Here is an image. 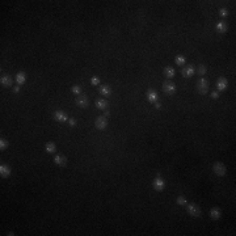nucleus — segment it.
I'll use <instances>...</instances> for the list:
<instances>
[{
    "label": "nucleus",
    "instance_id": "nucleus-1",
    "mask_svg": "<svg viewBox=\"0 0 236 236\" xmlns=\"http://www.w3.org/2000/svg\"><path fill=\"white\" fill-rule=\"evenodd\" d=\"M197 91H198L201 95H206L208 92V81L205 78H201L197 81Z\"/></svg>",
    "mask_w": 236,
    "mask_h": 236
},
{
    "label": "nucleus",
    "instance_id": "nucleus-2",
    "mask_svg": "<svg viewBox=\"0 0 236 236\" xmlns=\"http://www.w3.org/2000/svg\"><path fill=\"white\" fill-rule=\"evenodd\" d=\"M186 211L190 217H194V218H198L201 215V208L198 205L195 204H188L186 205Z\"/></svg>",
    "mask_w": 236,
    "mask_h": 236
},
{
    "label": "nucleus",
    "instance_id": "nucleus-3",
    "mask_svg": "<svg viewBox=\"0 0 236 236\" xmlns=\"http://www.w3.org/2000/svg\"><path fill=\"white\" fill-rule=\"evenodd\" d=\"M212 171L215 174H218V176H224L227 172V168L226 165H224L223 163L221 161H217V163H214V165H212Z\"/></svg>",
    "mask_w": 236,
    "mask_h": 236
},
{
    "label": "nucleus",
    "instance_id": "nucleus-4",
    "mask_svg": "<svg viewBox=\"0 0 236 236\" xmlns=\"http://www.w3.org/2000/svg\"><path fill=\"white\" fill-rule=\"evenodd\" d=\"M163 91L167 93V95H174L176 92V84L172 83L171 80H167L163 83Z\"/></svg>",
    "mask_w": 236,
    "mask_h": 236
},
{
    "label": "nucleus",
    "instance_id": "nucleus-5",
    "mask_svg": "<svg viewBox=\"0 0 236 236\" xmlns=\"http://www.w3.org/2000/svg\"><path fill=\"white\" fill-rule=\"evenodd\" d=\"M152 188L156 191H163L164 188H165V181H164L160 176H157L155 180L152 181Z\"/></svg>",
    "mask_w": 236,
    "mask_h": 236
},
{
    "label": "nucleus",
    "instance_id": "nucleus-6",
    "mask_svg": "<svg viewBox=\"0 0 236 236\" xmlns=\"http://www.w3.org/2000/svg\"><path fill=\"white\" fill-rule=\"evenodd\" d=\"M95 126H96V129L97 130H105L106 129V126H108V121L105 117H97L96 121H95Z\"/></svg>",
    "mask_w": 236,
    "mask_h": 236
},
{
    "label": "nucleus",
    "instance_id": "nucleus-7",
    "mask_svg": "<svg viewBox=\"0 0 236 236\" xmlns=\"http://www.w3.org/2000/svg\"><path fill=\"white\" fill-rule=\"evenodd\" d=\"M227 87H228V80L226 78H219L217 80V88H218V92H223V91H226L227 89Z\"/></svg>",
    "mask_w": 236,
    "mask_h": 236
},
{
    "label": "nucleus",
    "instance_id": "nucleus-8",
    "mask_svg": "<svg viewBox=\"0 0 236 236\" xmlns=\"http://www.w3.org/2000/svg\"><path fill=\"white\" fill-rule=\"evenodd\" d=\"M53 117H54V119H55V121H58V122H66V121H68V116H67V114H66L63 110L54 112Z\"/></svg>",
    "mask_w": 236,
    "mask_h": 236
},
{
    "label": "nucleus",
    "instance_id": "nucleus-9",
    "mask_svg": "<svg viewBox=\"0 0 236 236\" xmlns=\"http://www.w3.org/2000/svg\"><path fill=\"white\" fill-rule=\"evenodd\" d=\"M76 105H78L79 108H81V109L88 108V105H89L88 97H87V96H79L78 98H76Z\"/></svg>",
    "mask_w": 236,
    "mask_h": 236
},
{
    "label": "nucleus",
    "instance_id": "nucleus-10",
    "mask_svg": "<svg viewBox=\"0 0 236 236\" xmlns=\"http://www.w3.org/2000/svg\"><path fill=\"white\" fill-rule=\"evenodd\" d=\"M194 68H193V66H186V67H184L182 70H181V74H182V76L185 79H189L191 78V76L194 75Z\"/></svg>",
    "mask_w": 236,
    "mask_h": 236
},
{
    "label": "nucleus",
    "instance_id": "nucleus-11",
    "mask_svg": "<svg viewBox=\"0 0 236 236\" xmlns=\"http://www.w3.org/2000/svg\"><path fill=\"white\" fill-rule=\"evenodd\" d=\"M0 83H2L3 87H5V88H8V87L12 85V78L8 75V74H3L2 75V78H0Z\"/></svg>",
    "mask_w": 236,
    "mask_h": 236
},
{
    "label": "nucleus",
    "instance_id": "nucleus-12",
    "mask_svg": "<svg viewBox=\"0 0 236 236\" xmlns=\"http://www.w3.org/2000/svg\"><path fill=\"white\" fill-rule=\"evenodd\" d=\"M222 217V210L219 207H212L210 210V218L212 221H219Z\"/></svg>",
    "mask_w": 236,
    "mask_h": 236
},
{
    "label": "nucleus",
    "instance_id": "nucleus-13",
    "mask_svg": "<svg viewBox=\"0 0 236 236\" xmlns=\"http://www.w3.org/2000/svg\"><path fill=\"white\" fill-rule=\"evenodd\" d=\"M11 167L7 165V164H2L0 165V174H2V177L3 178H8L11 176Z\"/></svg>",
    "mask_w": 236,
    "mask_h": 236
},
{
    "label": "nucleus",
    "instance_id": "nucleus-14",
    "mask_svg": "<svg viewBox=\"0 0 236 236\" xmlns=\"http://www.w3.org/2000/svg\"><path fill=\"white\" fill-rule=\"evenodd\" d=\"M54 163H55L57 165H59V167H64L66 164H67V157L59 153V155H55V157H54Z\"/></svg>",
    "mask_w": 236,
    "mask_h": 236
},
{
    "label": "nucleus",
    "instance_id": "nucleus-15",
    "mask_svg": "<svg viewBox=\"0 0 236 236\" xmlns=\"http://www.w3.org/2000/svg\"><path fill=\"white\" fill-rule=\"evenodd\" d=\"M146 96H147V100L150 101V102H157V92L156 91H153V89H148L147 93H146Z\"/></svg>",
    "mask_w": 236,
    "mask_h": 236
},
{
    "label": "nucleus",
    "instance_id": "nucleus-16",
    "mask_svg": "<svg viewBox=\"0 0 236 236\" xmlns=\"http://www.w3.org/2000/svg\"><path fill=\"white\" fill-rule=\"evenodd\" d=\"M98 92H100V95H102V96H110L112 88L109 85H100L98 87Z\"/></svg>",
    "mask_w": 236,
    "mask_h": 236
},
{
    "label": "nucleus",
    "instance_id": "nucleus-17",
    "mask_svg": "<svg viewBox=\"0 0 236 236\" xmlns=\"http://www.w3.org/2000/svg\"><path fill=\"white\" fill-rule=\"evenodd\" d=\"M215 28H217V30L219 33H222L223 34V33H226L228 30V25H227V23H224V21H219V23H217Z\"/></svg>",
    "mask_w": 236,
    "mask_h": 236
},
{
    "label": "nucleus",
    "instance_id": "nucleus-18",
    "mask_svg": "<svg viewBox=\"0 0 236 236\" xmlns=\"http://www.w3.org/2000/svg\"><path fill=\"white\" fill-rule=\"evenodd\" d=\"M16 81H17L19 85L24 84L25 81H26V74L24 72V71H20V72H17V75H16Z\"/></svg>",
    "mask_w": 236,
    "mask_h": 236
},
{
    "label": "nucleus",
    "instance_id": "nucleus-19",
    "mask_svg": "<svg viewBox=\"0 0 236 236\" xmlns=\"http://www.w3.org/2000/svg\"><path fill=\"white\" fill-rule=\"evenodd\" d=\"M45 150H46L47 153H55L57 146H55V143H54V142H47V143L45 144Z\"/></svg>",
    "mask_w": 236,
    "mask_h": 236
},
{
    "label": "nucleus",
    "instance_id": "nucleus-20",
    "mask_svg": "<svg viewBox=\"0 0 236 236\" xmlns=\"http://www.w3.org/2000/svg\"><path fill=\"white\" fill-rule=\"evenodd\" d=\"M163 74H164V76H165L167 79H172L176 72H174V68H172V67H165V68H164V71H163Z\"/></svg>",
    "mask_w": 236,
    "mask_h": 236
},
{
    "label": "nucleus",
    "instance_id": "nucleus-21",
    "mask_svg": "<svg viewBox=\"0 0 236 236\" xmlns=\"http://www.w3.org/2000/svg\"><path fill=\"white\" fill-rule=\"evenodd\" d=\"M96 108L100 109V110H105V109L108 108V101L104 100V98H100V100L96 101Z\"/></svg>",
    "mask_w": 236,
    "mask_h": 236
},
{
    "label": "nucleus",
    "instance_id": "nucleus-22",
    "mask_svg": "<svg viewBox=\"0 0 236 236\" xmlns=\"http://www.w3.org/2000/svg\"><path fill=\"white\" fill-rule=\"evenodd\" d=\"M185 62H186V59L184 55H176V58H174V63L177 66H184Z\"/></svg>",
    "mask_w": 236,
    "mask_h": 236
},
{
    "label": "nucleus",
    "instance_id": "nucleus-23",
    "mask_svg": "<svg viewBox=\"0 0 236 236\" xmlns=\"http://www.w3.org/2000/svg\"><path fill=\"white\" fill-rule=\"evenodd\" d=\"M176 202H177V205H180V206H186V205H188V200H186L184 195H178Z\"/></svg>",
    "mask_w": 236,
    "mask_h": 236
},
{
    "label": "nucleus",
    "instance_id": "nucleus-24",
    "mask_svg": "<svg viewBox=\"0 0 236 236\" xmlns=\"http://www.w3.org/2000/svg\"><path fill=\"white\" fill-rule=\"evenodd\" d=\"M8 146H9V143H8V140H7V139H4V138L0 139V150H2V151L7 150Z\"/></svg>",
    "mask_w": 236,
    "mask_h": 236
},
{
    "label": "nucleus",
    "instance_id": "nucleus-25",
    "mask_svg": "<svg viewBox=\"0 0 236 236\" xmlns=\"http://www.w3.org/2000/svg\"><path fill=\"white\" fill-rule=\"evenodd\" d=\"M206 71H207L206 66H205V64H200V66H198V70H197V72H198L200 76H204V75L206 74Z\"/></svg>",
    "mask_w": 236,
    "mask_h": 236
},
{
    "label": "nucleus",
    "instance_id": "nucleus-26",
    "mask_svg": "<svg viewBox=\"0 0 236 236\" xmlns=\"http://www.w3.org/2000/svg\"><path fill=\"white\" fill-rule=\"evenodd\" d=\"M71 91H72L74 95H80V93H81V88H80V85H72V88H71Z\"/></svg>",
    "mask_w": 236,
    "mask_h": 236
},
{
    "label": "nucleus",
    "instance_id": "nucleus-27",
    "mask_svg": "<svg viewBox=\"0 0 236 236\" xmlns=\"http://www.w3.org/2000/svg\"><path fill=\"white\" fill-rule=\"evenodd\" d=\"M219 16H221V17H227V16H228V11L226 8H221V9H219Z\"/></svg>",
    "mask_w": 236,
    "mask_h": 236
},
{
    "label": "nucleus",
    "instance_id": "nucleus-28",
    "mask_svg": "<svg viewBox=\"0 0 236 236\" xmlns=\"http://www.w3.org/2000/svg\"><path fill=\"white\" fill-rule=\"evenodd\" d=\"M91 84H92V85H98V84H100V79H98L97 76H92Z\"/></svg>",
    "mask_w": 236,
    "mask_h": 236
},
{
    "label": "nucleus",
    "instance_id": "nucleus-29",
    "mask_svg": "<svg viewBox=\"0 0 236 236\" xmlns=\"http://www.w3.org/2000/svg\"><path fill=\"white\" fill-rule=\"evenodd\" d=\"M211 97L214 98V100H217V98L219 97V92H218V91H214V92L211 93Z\"/></svg>",
    "mask_w": 236,
    "mask_h": 236
},
{
    "label": "nucleus",
    "instance_id": "nucleus-30",
    "mask_svg": "<svg viewBox=\"0 0 236 236\" xmlns=\"http://www.w3.org/2000/svg\"><path fill=\"white\" fill-rule=\"evenodd\" d=\"M68 123H70V126H75V125H76V119H74V118H68Z\"/></svg>",
    "mask_w": 236,
    "mask_h": 236
},
{
    "label": "nucleus",
    "instance_id": "nucleus-31",
    "mask_svg": "<svg viewBox=\"0 0 236 236\" xmlns=\"http://www.w3.org/2000/svg\"><path fill=\"white\" fill-rule=\"evenodd\" d=\"M155 108H156V109H161V104H159V102H155Z\"/></svg>",
    "mask_w": 236,
    "mask_h": 236
},
{
    "label": "nucleus",
    "instance_id": "nucleus-32",
    "mask_svg": "<svg viewBox=\"0 0 236 236\" xmlns=\"http://www.w3.org/2000/svg\"><path fill=\"white\" fill-rule=\"evenodd\" d=\"M13 91H15L16 93H17V92L20 91V87H15V88H13Z\"/></svg>",
    "mask_w": 236,
    "mask_h": 236
},
{
    "label": "nucleus",
    "instance_id": "nucleus-33",
    "mask_svg": "<svg viewBox=\"0 0 236 236\" xmlns=\"http://www.w3.org/2000/svg\"><path fill=\"white\" fill-rule=\"evenodd\" d=\"M109 116H110V113H109V110H108V112H105V117H109Z\"/></svg>",
    "mask_w": 236,
    "mask_h": 236
}]
</instances>
